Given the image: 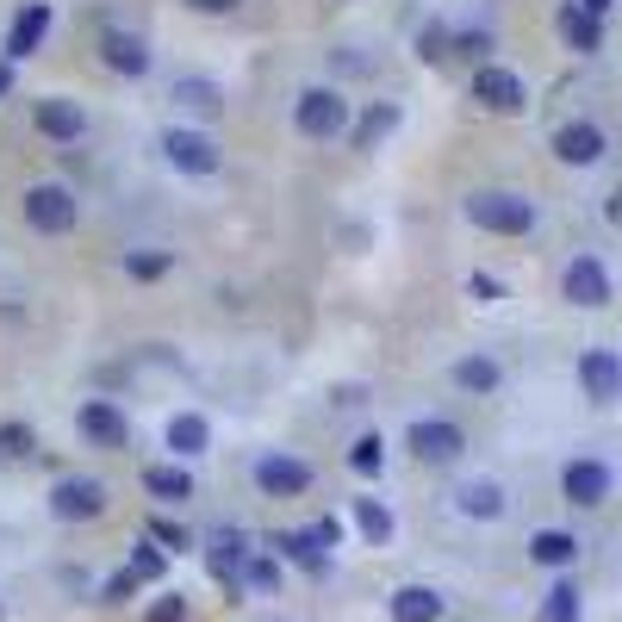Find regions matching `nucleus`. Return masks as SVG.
Listing matches in <instances>:
<instances>
[{
	"label": "nucleus",
	"mask_w": 622,
	"mask_h": 622,
	"mask_svg": "<svg viewBox=\"0 0 622 622\" xmlns=\"http://www.w3.org/2000/svg\"><path fill=\"white\" fill-rule=\"evenodd\" d=\"M466 218L492 237H523V231H535V200L504 193V187H480V193H466Z\"/></svg>",
	"instance_id": "1"
},
{
	"label": "nucleus",
	"mask_w": 622,
	"mask_h": 622,
	"mask_svg": "<svg viewBox=\"0 0 622 622\" xmlns=\"http://www.w3.org/2000/svg\"><path fill=\"white\" fill-rule=\"evenodd\" d=\"M50 516H57V523H93V516H107V480L62 473V480L50 485Z\"/></svg>",
	"instance_id": "2"
},
{
	"label": "nucleus",
	"mask_w": 622,
	"mask_h": 622,
	"mask_svg": "<svg viewBox=\"0 0 622 622\" xmlns=\"http://www.w3.org/2000/svg\"><path fill=\"white\" fill-rule=\"evenodd\" d=\"M293 124L305 138H342V131H349V100H342V88H305L293 107Z\"/></svg>",
	"instance_id": "3"
},
{
	"label": "nucleus",
	"mask_w": 622,
	"mask_h": 622,
	"mask_svg": "<svg viewBox=\"0 0 622 622\" xmlns=\"http://www.w3.org/2000/svg\"><path fill=\"white\" fill-rule=\"evenodd\" d=\"M26 224L38 237H62V231H76V193L62 181H38L26 193Z\"/></svg>",
	"instance_id": "4"
},
{
	"label": "nucleus",
	"mask_w": 622,
	"mask_h": 622,
	"mask_svg": "<svg viewBox=\"0 0 622 622\" xmlns=\"http://www.w3.org/2000/svg\"><path fill=\"white\" fill-rule=\"evenodd\" d=\"M404 449L418 454V461H430V466H449V461H461L466 435H461V423H449V418H418L404 430Z\"/></svg>",
	"instance_id": "5"
},
{
	"label": "nucleus",
	"mask_w": 622,
	"mask_h": 622,
	"mask_svg": "<svg viewBox=\"0 0 622 622\" xmlns=\"http://www.w3.org/2000/svg\"><path fill=\"white\" fill-rule=\"evenodd\" d=\"M76 435L88 442V449H107V454H119L124 442H131V423H124V411L112 399H88L76 411Z\"/></svg>",
	"instance_id": "6"
},
{
	"label": "nucleus",
	"mask_w": 622,
	"mask_h": 622,
	"mask_svg": "<svg viewBox=\"0 0 622 622\" xmlns=\"http://www.w3.org/2000/svg\"><path fill=\"white\" fill-rule=\"evenodd\" d=\"M473 100H480L485 112H523L529 107V88L523 76H511V69H498V62H485V69H473Z\"/></svg>",
	"instance_id": "7"
},
{
	"label": "nucleus",
	"mask_w": 622,
	"mask_h": 622,
	"mask_svg": "<svg viewBox=\"0 0 622 622\" xmlns=\"http://www.w3.org/2000/svg\"><path fill=\"white\" fill-rule=\"evenodd\" d=\"M31 124H38L50 143H76V138H88V112H81V100H69V93H44V100L31 107Z\"/></svg>",
	"instance_id": "8"
},
{
	"label": "nucleus",
	"mask_w": 622,
	"mask_h": 622,
	"mask_svg": "<svg viewBox=\"0 0 622 622\" xmlns=\"http://www.w3.org/2000/svg\"><path fill=\"white\" fill-rule=\"evenodd\" d=\"M162 156H169L181 174H212L218 169V143L205 131H187V124H169L162 131Z\"/></svg>",
	"instance_id": "9"
},
{
	"label": "nucleus",
	"mask_w": 622,
	"mask_h": 622,
	"mask_svg": "<svg viewBox=\"0 0 622 622\" xmlns=\"http://www.w3.org/2000/svg\"><path fill=\"white\" fill-rule=\"evenodd\" d=\"M579 387L591 404H616L622 399V355L616 349H585L579 355Z\"/></svg>",
	"instance_id": "10"
},
{
	"label": "nucleus",
	"mask_w": 622,
	"mask_h": 622,
	"mask_svg": "<svg viewBox=\"0 0 622 622\" xmlns=\"http://www.w3.org/2000/svg\"><path fill=\"white\" fill-rule=\"evenodd\" d=\"M560 293L573 299V305H585V311L610 305V268L598 262V255H573V262H566V280H560Z\"/></svg>",
	"instance_id": "11"
},
{
	"label": "nucleus",
	"mask_w": 622,
	"mask_h": 622,
	"mask_svg": "<svg viewBox=\"0 0 622 622\" xmlns=\"http://www.w3.org/2000/svg\"><path fill=\"white\" fill-rule=\"evenodd\" d=\"M255 485H262L268 498H305L311 466L299 461V454H262V461H255Z\"/></svg>",
	"instance_id": "12"
},
{
	"label": "nucleus",
	"mask_w": 622,
	"mask_h": 622,
	"mask_svg": "<svg viewBox=\"0 0 622 622\" xmlns=\"http://www.w3.org/2000/svg\"><path fill=\"white\" fill-rule=\"evenodd\" d=\"M44 38H50V7H44V0H26V7L13 13V26H7V62L38 57Z\"/></svg>",
	"instance_id": "13"
},
{
	"label": "nucleus",
	"mask_w": 622,
	"mask_h": 622,
	"mask_svg": "<svg viewBox=\"0 0 622 622\" xmlns=\"http://www.w3.org/2000/svg\"><path fill=\"white\" fill-rule=\"evenodd\" d=\"M604 131L598 124H585V119H573V124H560L554 131V156L566 162V169H591V162H604Z\"/></svg>",
	"instance_id": "14"
},
{
	"label": "nucleus",
	"mask_w": 622,
	"mask_h": 622,
	"mask_svg": "<svg viewBox=\"0 0 622 622\" xmlns=\"http://www.w3.org/2000/svg\"><path fill=\"white\" fill-rule=\"evenodd\" d=\"M560 492H566V504H579V511L604 504V498H610V466L604 461H566V473H560Z\"/></svg>",
	"instance_id": "15"
},
{
	"label": "nucleus",
	"mask_w": 622,
	"mask_h": 622,
	"mask_svg": "<svg viewBox=\"0 0 622 622\" xmlns=\"http://www.w3.org/2000/svg\"><path fill=\"white\" fill-rule=\"evenodd\" d=\"M274 554H280V560H293L299 573H311V579L330 573V548L318 542L311 529H280V535H274Z\"/></svg>",
	"instance_id": "16"
},
{
	"label": "nucleus",
	"mask_w": 622,
	"mask_h": 622,
	"mask_svg": "<svg viewBox=\"0 0 622 622\" xmlns=\"http://www.w3.org/2000/svg\"><path fill=\"white\" fill-rule=\"evenodd\" d=\"M100 57H107L112 76H150V44H143L138 31H107Z\"/></svg>",
	"instance_id": "17"
},
{
	"label": "nucleus",
	"mask_w": 622,
	"mask_h": 622,
	"mask_svg": "<svg viewBox=\"0 0 622 622\" xmlns=\"http://www.w3.org/2000/svg\"><path fill=\"white\" fill-rule=\"evenodd\" d=\"M560 38H566V50H579V57H591V50L604 44V26H598V13H585V7H579V0H566V7H560Z\"/></svg>",
	"instance_id": "18"
},
{
	"label": "nucleus",
	"mask_w": 622,
	"mask_h": 622,
	"mask_svg": "<svg viewBox=\"0 0 622 622\" xmlns=\"http://www.w3.org/2000/svg\"><path fill=\"white\" fill-rule=\"evenodd\" d=\"M399 119H404L399 100H373V107L361 112V124H349V143H355V150H373L380 138H392V131H399Z\"/></svg>",
	"instance_id": "19"
},
{
	"label": "nucleus",
	"mask_w": 622,
	"mask_h": 622,
	"mask_svg": "<svg viewBox=\"0 0 622 622\" xmlns=\"http://www.w3.org/2000/svg\"><path fill=\"white\" fill-rule=\"evenodd\" d=\"M454 504H461V516H473V523H498V516H504V485L498 480H466L461 492H454Z\"/></svg>",
	"instance_id": "20"
},
{
	"label": "nucleus",
	"mask_w": 622,
	"mask_h": 622,
	"mask_svg": "<svg viewBox=\"0 0 622 622\" xmlns=\"http://www.w3.org/2000/svg\"><path fill=\"white\" fill-rule=\"evenodd\" d=\"M442 616V591L435 585H399L392 591V622H435Z\"/></svg>",
	"instance_id": "21"
},
{
	"label": "nucleus",
	"mask_w": 622,
	"mask_h": 622,
	"mask_svg": "<svg viewBox=\"0 0 622 622\" xmlns=\"http://www.w3.org/2000/svg\"><path fill=\"white\" fill-rule=\"evenodd\" d=\"M174 100H181L187 112H200V119H218V112H224V93H218V81H205V76H181L174 81Z\"/></svg>",
	"instance_id": "22"
},
{
	"label": "nucleus",
	"mask_w": 622,
	"mask_h": 622,
	"mask_svg": "<svg viewBox=\"0 0 622 622\" xmlns=\"http://www.w3.org/2000/svg\"><path fill=\"white\" fill-rule=\"evenodd\" d=\"M205 442H212V423H205L200 411H181V418L169 423V449L181 454V461H193V454H205Z\"/></svg>",
	"instance_id": "23"
},
{
	"label": "nucleus",
	"mask_w": 622,
	"mask_h": 622,
	"mask_svg": "<svg viewBox=\"0 0 622 622\" xmlns=\"http://www.w3.org/2000/svg\"><path fill=\"white\" fill-rule=\"evenodd\" d=\"M573 554H579V542L566 529H535V535H529V560H535V566H573Z\"/></svg>",
	"instance_id": "24"
},
{
	"label": "nucleus",
	"mask_w": 622,
	"mask_h": 622,
	"mask_svg": "<svg viewBox=\"0 0 622 622\" xmlns=\"http://www.w3.org/2000/svg\"><path fill=\"white\" fill-rule=\"evenodd\" d=\"M143 492L162 504H181V498H193V473L187 466H143Z\"/></svg>",
	"instance_id": "25"
},
{
	"label": "nucleus",
	"mask_w": 622,
	"mask_h": 622,
	"mask_svg": "<svg viewBox=\"0 0 622 622\" xmlns=\"http://www.w3.org/2000/svg\"><path fill=\"white\" fill-rule=\"evenodd\" d=\"M355 529L368 535L373 548H387V542H392V529H399V523H392V511L380 504V498H355Z\"/></svg>",
	"instance_id": "26"
},
{
	"label": "nucleus",
	"mask_w": 622,
	"mask_h": 622,
	"mask_svg": "<svg viewBox=\"0 0 622 622\" xmlns=\"http://www.w3.org/2000/svg\"><path fill=\"white\" fill-rule=\"evenodd\" d=\"M454 387H461V392H492V387H498V361H492V355L454 361Z\"/></svg>",
	"instance_id": "27"
},
{
	"label": "nucleus",
	"mask_w": 622,
	"mask_h": 622,
	"mask_svg": "<svg viewBox=\"0 0 622 622\" xmlns=\"http://www.w3.org/2000/svg\"><path fill=\"white\" fill-rule=\"evenodd\" d=\"M535 622H579V585L573 579H560V585L548 591L542 610H535Z\"/></svg>",
	"instance_id": "28"
},
{
	"label": "nucleus",
	"mask_w": 622,
	"mask_h": 622,
	"mask_svg": "<svg viewBox=\"0 0 622 622\" xmlns=\"http://www.w3.org/2000/svg\"><path fill=\"white\" fill-rule=\"evenodd\" d=\"M143 535H150V542L162 548V554H187V548H193V535H187V529L174 523V516H150V529H143Z\"/></svg>",
	"instance_id": "29"
},
{
	"label": "nucleus",
	"mask_w": 622,
	"mask_h": 622,
	"mask_svg": "<svg viewBox=\"0 0 622 622\" xmlns=\"http://www.w3.org/2000/svg\"><path fill=\"white\" fill-rule=\"evenodd\" d=\"M124 274L131 280H162L169 274V249H131V255H124Z\"/></svg>",
	"instance_id": "30"
},
{
	"label": "nucleus",
	"mask_w": 622,
	"mask_h": 622,
	"mask_svg": "<svg viewBox=\"0 0 622 622\" xmlns=\"http://www.w3.org/2000/svg\"><path fill=\"white\" fill-rule=\"evenodd\" d=\"M124 566H131V573H138L143 585H150V579H162V566H169V554H162V548H156L150 535H143V542L131 548V560H124Z\"/></svg>",
	"instance_id": "31"
},
{
	"label": "nucleus",
	"mask_w": 622,
	"mask_h": 622,
	"mask_svg": "<svg viewBox=\"0 0 622 622\" xmlns=\"http://www.w3.org/2000/svg\"><path fill=\"white\" fill-rule=\"evenodd\" d=\"M418 57L423 62H449L454 57V31L449 26H423L418 31Z\"/></svg>",
	"instance_id": "32"
},
{
	"label": "nucleus",
	"mask_w": 622,
	"mask_h": 622,
	"mask_svg": "<svg viewBox=\"0 0 622 622\" xmlns=\"http://www.w3.org/2000/svg\"><path fill=\"white\" fill-rule=\"evenodd\" d=\"M31 449H38V435H31L26 423H0V454H7V461H31Z\"/></svg>",
	"instance_id": "33"
},
{
	"label": "nucleus",
	"mask_w": 622,
	"mask_h": 622,
	"mask_svg": "<svg viewBox=\"0 0 622 622\" xmlns=\"http://www.w3.org/2000/svg\"><path fill=\"white\" fill-rule=\"evenodd\" d=\"M138 585H143V579L131 573V566H119V573L100 585V604H131V598H138Z\"/></svg>",
	"instance_id": "34"
},
{
	"label": "nucleus",
	"mask_w": 622,
	"mask_h": 622,
	"mask_svg": "<svg viewBox=\"0 0 622 622\" xmlns=\"http://www.w3.org/2000/svg\"><path fill=\"white\" fill-rule=\"evenodd\" d=\"M380 461H387V454H380V435H361L355 449H349V466H355L361 480H373V473H380Z\"/></svg>",
	"instance_id": "35"
},
{
	"label": "nucleus",
	"mask_w": 622,
	"mask_h": 622,
	"mask_svg": "<svg viewBox=\"0 0 622 622\" xmlns=\"http://www.w3.org/2000/svg\"><path fill=\"white\" fill-rule=\"evenodd\" d=\"M237 585H255V591H280V566H274V560H255V554H249V560H243V579H237Z\"/></svg>",
	"instance_id": "36"
},
{
	"label": "nucleus",
	"mask_w": 622,
	"mask_h": 622,
	"mask_svg": "<svg viewBox=\"0 0 622 622\" xmlns=\"http://www.w3.org/2000/svg\"><path fill=\"white\" fill-rule=\"evenodd\" d=\"M143 622H187V591H162V598L143 610Z\"/></svg>",
	"instance_id": "37"
},
{
	"label": "nucleus",
	"mask_w": 622,
	"mask_h": 622,
	"mask_svg": "<svg viewBox=\"0 0 622 622\" xmlns=\"http://www.w3.org/2000/svg\"><path fill=\"white\" fill-rule=\"evenodd\" d=\"M485 50H492V38H485V31H461V38H454V57L480 62V69H485Z\"/></svg>",
	"instance_id": "38"
},
{
	"label": "nucleus",
	"mask_w": 622,
	"mask_h": 622,
	"mask_svg": "<svg viewBox=\"0 0 622 622\" xmlns=\"http://www.w3.org/2000/svg\"><path fill=\"white\" fill-rule=\"evenodd\" d=\"M311 535H318L324 548H342V523H337V516H318V523H311Z\"/></svg>",
	"instance_id": "39"
},
{
	"label": "nucleus",
	"mask_w": 622,
	"mask_h": 622,
	"mask_svg": "<svg viewBox=\"0 0 622 622\" xmlns=\"http://www.w3.org/2000/svg\"><path fill=\"white\" fill-rule=\"evenodd\" d=\"M466 293H473V299H485V305H492V299H498V280H492V274H473V280H466Z\"/></svg>",
	"instance_id": "40"
},
{
	"label": "nucleus",
	"mask_w": 622,
	"mask_h": 622,
	"mask_svg": "<svg viewBox=\"0 0 622 622\" xmlns=\"http://www.w3.org/2000/svg\"><path fill=\"white\" fill-rule=\"evenodd\" d=\"M187 7H193V13H237L243 0H187Z\"/></svg>",
	"instance_id": "41"
},
{
	"label": "nucleus",
	"mask_w": 622,
	"mask_h": 622,
	"mask_svg": "<svg viewBox=\"0 0 622 622\" xmlns=\"http://www.w3.org/2000/svg\"><path fill=\"white\" fill-rule=\"evenodd\" d=\"M7 93H13V62L0 57V100H7Z\"/></svg>",
	"instance_id": "42"
},
{
	"label": "nucleus",
	"mask_w": 622,
	"mask_h": 622,
	"mask_svg": "<svg viewBox=\"0 0 622 622\" xmlns=\"http://www.w3.org/2000/svg\"><path fill=\"white\" fill-rule=\"evenodd\" d=\"M604 218H610V224H622V187H616V193H610V205H604Z\"/></svg>",
	"instance_id": "43"
},
{
	"label": "nucleus",
	"mask_w": 622,
	"mask_h": 622,
	"mask_svg": "<svg viewBox=\"0 0 622 622\" xmlns=\"http://www.w3.org/2000/svg\"><path fill=\"white\" fill-rule=\"evenodd\" d=\"M579 7H585V13H604V7H610V0H579Z\"/></svg>",
	"instance_id": "44"
},
{
	"label": "nucleus",
	"mask_w": 622,
	"mask_h": 622,
	"mask_svg": "<svg viewBox=\"0 0 622 622\" xmlns=\"http://www.w3.org/2000/svg\"><path fill=\"white\" fill-rule=\"evenodd\" d=\"M0 616H7V604H0Z\"/></svg>",
	"instance_id": "45"
}]
</instances>
